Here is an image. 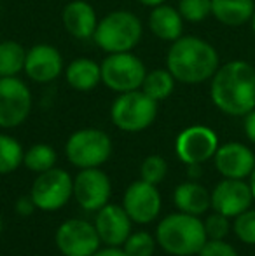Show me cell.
Here are the masks:
<instances>
[{
  "label": "cell",
  "mask_w": 255,
  "mask_h": 256,
  "mask_svg": "<svg viewBox=\"0 0 255 256\" xmlns=\"http://www.w3.org/2000/svg\"><path fill=\"white\" fill-rule=\"evenodd\" d=\"M210 96L225 115L245 117L255 108V68L241 60L218 66L211 77Z\"/></svg>",
  "instance_id": "6da1fadb"
},
{
  "label": "cell",
  "mask_w": 255,
  "mask_h": 256,
  "mask_svg": "<svg viewBox=\"0 0 255 256\" xmlns=\"http://www.w3.org/2000/svg\"><path fill=\"white\" fill-rule=\"evenodd\" d=\"M218 52L204 38L187 35L171 42L166 54V68L182 84L206 82L218 70Z\"/></svg>",
  "instance_id": "7a4b0ae2"
},
{
  "label": "cell",
  "mask_w": 255,
  "mask_h": 256,
  "mask_svg": "<svg viewBox=\"0 0 255 256\" xmlns=\"http://www.w3.org/2000/svg\"><path fill=\"white\" fill-rule=\"evenodd\" d=\"M156 240L166 253L175 256L197 254L208 240L204 223L187 212L168 214L156 228Z\"/></svg>",
  "instance_id": "3957f363"
},
{
  "label": "cell",
  "mask_w": 255,
  "mask_h": 256,
  "mask_svg": "<svg viewBox=\"0 0 255 256\" xmlns=\"http://www.w3.org/2000/svg\"><path fill=\"white\" fill-rule=\"evenodd\" d=\"M143 28L138 16L129 10H114L98 21L95 30L96 46L107 54L129 52L138 46Z\"/></svg>",
  "instance_id": "277c9868"
},
{
  "label": "cell",
  "mask_w": 255,
  "mask_h": 256,
  "mask_svg": "<svg viewBox=\"0 0 255 256\" xmlns=\"http://www.w3.org/2000/svg\"><path fill=\"white\" fill-rule=\"evenodd\" d=\"M157 115V102L142 89L121 92L112 103L110 118L124 132H140L152 126Z\"/></svg>",
  "instance_id": "5b68a950"
},
{
  "label": "cell",
  "mask_w": 255,
  "mask_h": 256,
  "mask_svg": "<svg viewBox=\"0 0 255 256\" xmlns=\"http://www.w3.org/2000/svg\"><path fill=\"white\" fill-rule=\"evenodd\" d=\"M65 154L75 168H100L112 154V142L109 134L100 129H81L68 138Z\"/></svg>",
  "instance_id": "8992f818"
},
{
  "label": "cell",
  "mask_w": 255,
  "mask_h": 256,
  "mask_svg": "<svg viewBox=\"0 0 255 256\" xmlns=\"http://www.w3.org/2000/svg\"><path fill=\"white\" fill-rule=\"evenodd\" d=\"M100 66H102V82L110 91H116L119 94L140 89L147 75L145 64L131 51L109 54Z\"/></svg>",
  "instance_id": "52a82bcc"
},
{
  "label": "cell",
  "mask_w": 255,
  "mask_h": 256,
  "mask_svg": "<svg viewBox=\"0 0 255 256\" xmlns=\"http://www.w3.org/2000/svg\"><path fill=\"white\" fill-rule=\"evenodd\" d=\"M74 196V180L65 169L53 168L39 172L30 190L34 204L42 211H58Z\"/></svg>",
  "instance_id": "ba28073f"
},
{
  "label": "cell",
  "mask_w": 255,
  "mask_h": 256,
  "mask_svg": "<svg viewBox=\"0 0 255 256\" xmlns=\"http://www.w3.org/2000/svg\"><path fill=\"white\" fill-rule=\"evenodd\" d=\"M32 112V92L18 77H0V128L21 126Z\"/></svg>",
  "instance_id": "9c48e42d"
},
{
  "label": "cell",
  "mask_w": 255,
  "mask_h": 256,
  "mask_svg": "<svg viewBox=\"0 0 255 256\" xmlns=\"http://www.w3.org/2000/svg\"><path fill=\"white\" fill-rule=\"evenodd\" d=\"M56 246L63 256H93L100 250L96 226L88 220H68L56 230Z\"/></svg>",
  "instance_id": "30bf717a"
},
{
  "label": "cell",
  "mask_w": 255,
  "mask_h": 256,
  "mask_svg": "<svg viewBox=\"0 0 255 256\" xmlns=\"http://www.w3.org/2000/svg\"><path fill=\"white\" fill-rule=\"evenodd\" d=\"M110 180L102 169H81L74 180V197L86 211H98L110 200Z\"/></svg>",
  "instance_id": "8fae6325"
},
{
  "label": "cell",
  "mask_w": 255,
  "mask_h": 256,
  "mask_svg": "<svg viewBox=\"0 0 255 256\" xmlns=\"http://www.w3.org/2000/svg\"><path fill=\"white\" fill-rule=\"evenodd\" d=\"M218 148V138L206 126H191L178 134L175 150L182 162L187 166L203 164L211 158Z\"/></svg>",
  "instance_id": "7c38bea8"
},
{
  "label": "cell",
  "mask_w": 255,
  "mask_h": 256,
  "mask_svg": "<svg viewBox=\"0 0 255 256\" xmlns=\"http://www.w3.org/2000/svg\"><path fill=\"white\" fill-rule=\"evenodd\" d=\"M123 208L131 222L145 225L157 218L161 211V196L156 185L149 182H135L128 186L123 197Z\"/></svg>",
  "instance_id": "4fadbf2b"
},
{
  "label": "cell",
  "mask_w": 255,
  "mask_h": 256,
  "mask_svg": "<svg viewBox=\"0 0 255 256\" xmlns=\"http://www.w3.org/2000/svg\"><path fill=\"white\" fill-rule=\"evenodd\" d=\"M253 202L252 188L243 180L224 178L211 192V208L215 212L236 218L238 214L250 209Z\"/></svg>",
  "instance_id": "5bb4252c"
},
{
  "label": "cell",
  "mask_w": 255,
  "mask_h": 256,
  "mask_svg": "<svg viewBox=\"0 0 255 256\" xmlns=\"http://www.w3.org/2000/svg\"><path fill=\"white\" fill-rule=\"evenodd\" d=\"M65 72L63 58L56 48L49 44H37L27 51L25 74L39 84H48Z\"/></svg>",
  "instance_id": "9a60e30c"
},
{
  "label": "cell",
  "mask_w": 255,
  "mask_h": 256,
  "mask_svg": "<svg viewBox=\"0 0 255 256\" xmlns=\"http://www.w3.org/2000/svg\"><path fill=\"white\" fill-rule=\"evenodd\" d=\"M95 226L100 240L105 246L119 248L126 242L131 234V218L124 211L123 206L107 204L102 209H98Z\"/></svg>",
  "instance_id": "2e32d148"
},
{
  "label": "cell",
  "mask_w": 255,
  "mask_h": 256,
  "mask_svg": "<svg viewBox=\"0 0 255 256\" xmlns=\"http://www.w3.org/2000/svg\"><path fill=\"white\" fill-rule=\"evenodd\" d=\"M213 158L215 168L224 178L245 180L252 174L255 168V155L243 143L231 142L218 146Z\"/></svg>",
  "instance_id": "e0dca14e"
},
{
  "label": "cell",
  "mask_w": 255,
  "mask_h": 256,
  "mask_svg": "<svg viewBox=\"0 0 255 256\" xmlns=\"http://www.w3.org/2000/svg\"><path fill=\"white\" fill-rule=\"evenodd\" d=\"M63 26L72 37L81 38H91L95 35L96 24V10L93 9V6L86 0H74V2L67 4L62 14Z\"/></svg>",
  "instance_id": "ac0fdd59"
},
{
  "label": "cell",
  "mask_w": 255,
  "mask_h": 256,
  "mask_svg": "<svg viewBox=\"0 0 255 256\" xmlns=\"http://www.w3.org/2000/svg\"><path fill=\"white\" fill-rule=\"evenodd\" d=\"M149 28L157 38L166 42H175L182 37L184 32V18L180 10L166 4L152 7L149 16Z\"/></svg>",
  "instance_id": "d6986e66"
},
{
  "label": "cell",
  "mask_w": 255,
  "mask_h": 256,
  "mask_svg": "<svg viewBox=\"0 0 255 256\" xmlns=\"http://www.w3.org/2000/svg\"><path fill=\"white\" fill-rule=\"evenodd\" d=\"M173 202L180 212L201 216L208 211V208H211V194H208V190L199 183L187 182L175 188Z\"/></svg>",
  "instance_id": "ffe728a7"
},
{
  "label": "cell",
  "mask_w": 255,
  "mask_h": 256,
  "mask_svg": "<svg viewBox=\"0 0 255 256\" xmlns=\"http://www.w3.org/2000/svg\"><path fill=\"white\" fill-rule=\"evenodd\" d=\"M65 77L75 91H91L102 82V66L89 58H77L65 68Z\"/></svg>",
  "instance_id": "44dd1931"
},
{
  "label": "cell",
  "mask_w": 255,
  "mask_h": 256,
  "mask_svg": "<svg viewBox=\"0 0 255 256\" xmlns=\"http://www.w3.org/2000/svg\"><path fill=\"white\" fill-rule=\"evenodd\" d=\"M255 0H211V16L227 26H241L252 20Z\"/></svg>",
  "instance_id": "7402d4cb"
},
{
  "label": "cell",
  "mask_w": 255,
  "mask_h": 256,
  "mask_svg": "<svg viewBox=\"0 0 255 256\" xmlns=\"http://www.w3.org/2000/svg\"><path fill=\"white\" fill-rule=\"evenodd\" d=\"M27 51L16 40L0 42V77H18L25 72Z\"/></svg>",
  "instance_id": "603a6c76"
},
{
  "label": "cell",
  "mask_w": 255,
  "mask_h": 256,
  "mask_svg": "<svg viewBox=\"0 0 255 256\" xmlns=\"http://www.w3.org/2000/svg\"><path fill=\"white\" fill-rule=\"evenodd\" d=\"M175 77L168 68H156L152 72H147L145 78H143L142 91L157 103L166 100L168 96L173 92L175 89Z\"/></svg>",
  "instance_id": "cb8c5ba5"
},
{
  "label": "cell",
  "mask_w": 255,
  "mask_h": 256,
  "mask_svg": "<svg viewBox=\"0 0 255 256\" xmlns=\"http://www.w3.org/2000/svg\"><path fill=\"white\" fill-rule=\"evenodd\" d=\"M23 146L13 136L0 134V174H9L23 164Z\"/></svg>",
  "instance_id": "d4e9b609"
},
{
  "label": "cell",
  "mask_w": 255,
  "mask_h": 256,
  "mask_svg": "<svg viewBox=\"0 0 255 256\" xmlns=\"http://www.w3.org/2000/svg\"><path fill=\"white\" fill-rule=\"evenodd\" d=\"M23 164L34 172L49 171L56 164V152L53 146L46 145V143H39L25 152Z\"/></svg>",
  "instance_id": "484cf974"
},
{
  "label": "cell",
  "mask_w": 255,
  "mask_h": 256,
  "mask_svg": "<svg viewBox=\"0 0 255 256\" xmlns=\"http://www.w3.org/2000/svg\"><path fill=\"white\" fill-rule=\"evenodd\" d=\"M157 240L149 232H135L129 234L124 242V253L128 256H152L156 251Z\"/></svg>",
  "instance_id": "4316f807"
},
{
  "label": "cell",
  "mask_w": 255,
  "mask_h": 256,
  "mask_svg": "<svg viewBox=\"0 0 255 256\" xmlns=\"http://www.w3.org/2000/svg\"><path fill=\"white\" fill-rule=\"evenodd\" d=\"M178 10L189 23H201L211 16V0H180Z\"/></svg>",
  "instance_id": "83f0119b"
},
{
  "label": "cell",
  "mask_w": 255,
  "mask_h": 256,
  "mask_svg": "<svg viewBox=\"0 0 255 256\" xmlns=\"http://www.w3.org/2000/svg\"><path fill=\"white\" fill-rule=\"evenodd\" d=\"M168 172V164L161 155H149L140 166V174L143 182H149L152 185H157L164 180Z\"/></svg>",
  "instance_id": "f1b7e54d"
},
{
  "label": "cell",
  "mask_w": 255,
  "mask_h": 256,
  "mask_svg": "<svg viewBox=\"0 0 255 256\" xmlns=\"http://www.w3.org/2000/svg\"><path fill=\"white\" fill-rule=\"evenodd\" d=\"M234 234L241 242L255 246V211L246 209L245 212L236 216L234 220Z\"/></svg>",
  "instance_id": "f546056e"
},
{
  "label": "cell",
  "mask_w": 255,
  "mask_h": 256,
  "mask_svg": "<svg viewBox=\"0 0 255 256\" xmlns=\"http://www.w3.org/2000/svg\"><path fill=\"white\" fill-rule=\"evenodd\" d=\"M204 232H206L208 239H224L229 234V218L220 212H213L204 220Z\"/></svg>",
  "instance_id": "4dcf8cb0"
},
{
  "label": "cell",
  "mask_w": 255,
  "mask_h": 256,
  "mask_svg": "<svg viewBox=\"0 0 255 256\" xmlns=\"http://www.w3.org/2000/svg\"><path fill=\"white\" fill-rule=\"evenodd\" d=\"M199 256H238L236 250L224 239H208L201 251Z\"/></svg>",
  "instance_id": "1f68e13d"
},
{
  "label": "cell",
  "mask_w": 255,
  "mask_h": 256,
  "mask_svg": "<svg viewBox=\"0 0 255 256\" xmlns=\"http://www.w3.org/2000/svg\"><path fill=\"white\" fill-rule=\"evenodd\" d=\"M35 208H37V206L34 204L32 197H20L16 202V211L20 216H30Z\"/></svg>",
  "instance_id": "d6a6232c"
},
{
  "label": "cell",
  "mask_w": 255,
  "mask_h": 256,
  "mask_svg": "<svg viewBox=\"0 0 255 256\" xmlns=\"http://www.w3.org/2000/svg\"><path fill=\"white\" fill-rule=\"evenodd\" d=\"M243 128H245L246 138L255 145V108L250 112V114L245 115V124H243Z\"/></svg>",
  "instance_id": "836d02e7"
},
{
  "label": "cell",
  "mask_w": 255,
  "mask_h": 256,
  "mask_svg": "<svg viewBox=\"0 0 255 256\" xmlns=\"http://www.w3.org/2000/svg\"><path fill=\"white\" fill-rule=\"evenodd\" d=\"M93 256H128L124 253V250H119V248H114V246H109L105 250H98Z\"/></svg>",
  "instance_id": "e575fe53"
},
{
  "label": "cell",
  "mask_w": 255,
  "mask_h": 256,
  "mask_svg": "<svg viewBox=\"0 0 255 256\" xmlns=\"http://www.w3.org/2000/svg\"><path fill=\"white\" fill-rule=\"evenodd\" d=\"M140 4H143V6L147 7H156V6H161V4H164L166 0H138Z\"/></svg>",
  "instance_id": "d590c367"
},
{
  "label": "cell",
  "mask_w": 255,
  "mask_h": 256,
  "mask_svg": "<svg viewBox=\"0 0 255 256\" xmlns=\"http://www.w3.org/2000/svg\"><path fill=\"white\" fill-rule=\"evenodd\" d=\"M250 188H252V196H253V200H255V168L250 174Z\"/></svg>",
  "instance_id": "8d00e7d4"
},
{
  "label": "cell",
  "mask_w": 255,
  "mask_h": 256,
  "mask_svg": "<svg viewBox=\"0 0 255 256\" xmlns=\"http://www.w3.org/2000/svg\"><path fill=\"white\" fill-rule=\"evenodd\" d=\"M250 24H252V30H253V34H255V12H253L252 20H250Z\"/></svg>",
  "instance_id": "74e56055"
},
{
  "label": "cell",
  "mask_w": 255,
  "mask_h": 256,
  "mask_svg": "<svg viewBox=\"0 0 255 256\" xmlns=\"http://www.w3.org/2000/svg\"><path fill=\"white\" fill-rule=\"evenodd\" d=\"M0 234H2V216H0Z\"/></svg>",
  "instance_id": "f35d334b"
}]
</instances>
